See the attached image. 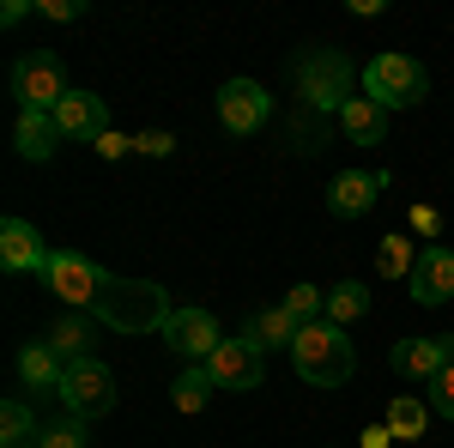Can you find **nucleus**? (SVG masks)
<instances>
[{"instance_id":"obj_29","label":"nucleus","mask_w":454,"mask_h":448,"mask_svg":"<svg viewBox=\"0 0 454 448\" xmlns=\"http://www.w3.org/2000/svg\"><path fill=\"white\" fill-rule=\"evenodd\" d=\"M134 152H145V158H170L176 139L164 134V128H145V134H134Z\"/></svg>"},{"instance_id":"obj_21","label":"nucleus","mask_w":454,"mask_h":448,"mask_svg":"<svg viewBox=\"0 0 454 448\" xmlns=\"http://www.w3.org/2000/svg\"><path fill=\"white\" fill-rule=\"evenodd\" d=\"M382 424L394 430V443H419L424 424H430V413H424L419 394H394V400H387V418H382Z\"/></svg>"},{"instance_id":"obj_17","label":"nucleus","mask_w":454,"mask_h":448,"mask_svg":"<svg viewBox=\"0 0 454 448\" xmlns=\"http://www.w3.org/2000/svg\"><path fill=\"white\" fill-rule=\"evenodd\" d=\"M340 128H346L351 145H382V134H387V109L376 104V98H351V104L340 109Z\"/></svg>"},{"instance_id":"obj_20","label":"nucleus","mask_w":454,"mask_h":448,"mask_svg":"<svg viewBox=\"0 0 454 448\" xmlns=\"http://www.w3.org/2000/svg\"><path fill=\"white\" fill-rule=\"evenodd\" d=\"M297 334H303V327H297V321L285 315V303H279V310H261V315H254L243 340L261 345V351H273V345H297Z\"/></svg>"},{"instance_id":"obj_11","label":"nucleus","mask_w":454,"mask_h":448,"mask_svg":"<svg viewBox=\"0 0 454 448\" xmlns=\"http://www.w3.org/2000/svg\"><path fill=\"white\" fill-rule=\"evenodd\" d=\"M382 188H387V170H340L327 182V212L333 218H364Z\"/></svg>"},{"instance_id":"obj_18","label":"nucleus","mask_w":454,"mask_h":448,"mask_svg":"<svg viewBox=\"0 0 454 448\" xmlns=\"http://www.w3.org/2000/svg\"><path fill=\"white\" fill-rule=\"evenodd\" d=\"M19 376H25V388H36V394H61L67 364L55 358V345H25V351H19Z\"/></svg>"},{"instance_id":"obj_26","label":"nucleus","mask_w":454,"mask_h":448,"mask_svg":"<svg viewBox=\"0 0 454 448\" xmlns=\"http://www.w3.org/2000/svg\"><path fill=\"white\" fill-rule=\"evenodd\" d=\"M285 315H291L297 327L321 321V315H327V291H321V285H291V291H285Z\"/></svg>"},{"instance_id":"obj_5","label":"nucleus","mask_w":454,"mask_h":448,"mask_svg":"<svg viewBox=\"0 0 454 448\" xmlns=\"http://www.w3.org/2000/svg\"><path fill=\"white\" fill-rule=\"evenodd\" d=\"M61 406H67V418H85V424L115 413V370L98 364V358L67 364V376H61Z\"/></svg>"},{"instance_id":"obj_8","label":"nucleus","mask_w":454,"mask_h":448,"mask_svg":"<svg viewBox=\"0 0 454 448\" xmlns=\"http://www.w3.org/2000/svg\"><path fill=\"white\" fill-rule=\"evenodd\" d=\"M207 376L218 388H231V394H248V388H261V376H267V351L248 345V340H224L207 358Z\"/></svg>"},{"instance_id":"obj_27","label":"nucleus","mask_w":454,"mask_h":448,"mask_svg":"<svg viewBox=\"0 0 454 448\" xmlns=\"http://www.w3.org/2000/svg\"><path fill=\"white\" fill-rule=\"evenodd\" d=\"M91 436H85V418H55V424H43V436H36V448H85Z\"/></svg>"},{"instance_id":"obj_16","label":"nucleus","mask_w":454,"mask_h":448,"mask_svg":"<svg viewBox=\"0 0 454 448\" xmlns=\"http://www.w3.org/2000/svg\"><path fill=\"white\" fill-rule=\"evenodd\" d=\"M19 158H31V164H43V158H55V145H61V128H55V115H43V109H19Z\"/></svg>"},{"instance_id":"obj_22","label":"nucleus","mask_w":454,"mask_h":448,"mask_svg":"<svg viewBox=\"0 0 454 448\" xmlns=\"http://www.w3.org/2000/svg\"><path fill=\"white\" fill-rule=\"evenodd\" d=\"M0 448H36V436H43V424H36V413L25 406V400H6L0 406Z\"/></svg>"},{"instance_id":"obj_25","label":"nucleus","mask_w":454,"mask_h":448,"mask_svg":"<svg viewBox=\"0 0 454 448\" xmlns=\"http://www.w3.org/2000/svg\"><path fill=\"white\" fill-rule=\"evenodd\" d=\"M412 267H419V242L412 237H382L376 242V273L382 279H412Z\"/></svg>"},{"instance_id":"obj_19","label":"nucleus","mask_w":454,"mask_h":448,"mask_svg":"<svg viewBox=\"0 0 454 448\" xmlns=\"http://www.w3.org/2000/svg\"><path fill=\"white\" fill-rule=\"evenodd\" d=\"M43 345H55L61 364H79V358H91V321H85V315H61Z\"/></svg>"},{"instance_id":"obj_6","label":"nucleus","mask_w":454,"mask_h":448,"mask_svg":"<svg viewBox=\"0 0 454 448\" xmlns=\"http://www.w3.org/2000/svg\"><path fill=\"white\" fill-rule=\"evenodd\" d=\"M43 279H49V291H55L67 310H98V297H104V285H109L104 267L85 261V255H73V248H55Z\"/></svg>"},{"instance_id":"obj_9","label":"nucleus","mask_w":454,"mask_h":448,"mask_svg":"<svg viewBox=\"0 0 454 448\" xmlns=\"http://www.w3.org/2000/svg\"><path fill=\"white\" fill-rule=\"evenodd\" d=\"M267 115H273L267 85H254V79H224V91H218V122H224L231 134H261Z\"/></svg>"},{"instance_id":"obj_23","label":"nucleus","mask_w":454,"mask_h":448,"mask_svg":"<svg viewBox=\"0 0 454 448\" xmlns=\"http://www.w3.org/2000/svg\"><path fill=\"white\" fill-rule=\"evenodd\" d=\"M212 388H218V381L207 376V364H194V370H182V376L170 381V400H176V413H207Z\"/></svg>"},{"instance_id":"obj_14","label":"nucleus","mask_w":454,"mask_h":448,"mask_svg":"<svg viewBox=\"0 0 454 448\" xmlns=\"http://www.w3.org/2000/svg\"><path fill=\"white\" fill-rule=\"evenodd\" d=\"M55 128L61 139H85V145H98L109 134V104L98 91H67V104L55 109Z\"/></svg>"},{"instance_id":"obj_4","label":"nucleus","mask_w":454,"mask_h":448,"mask_svg":"<svg viewBox=\"0 0 454 448\" xmlns=\"http://www.w3.org/2000/svg\"><path fill=\"white\" fill-rule=\"evenodd\" d=\"M67 67H61V55H49V49H36V55H19L12 61V98L19 109H43V115H55V109L67 104Z\"/></svg>"},{"instance_id":"obj_31","label":"nucleus","mask_w":454,"mask_h":448,"mask_svg":"<svg viewBox=\"0 0 454 448\" xmlns=\"http://www.w3.org/2000/svg\"><path fill=\"white\" fill-rule=\"evenodd\" d=\"M36 12H43V19H55V25H67V19H85V6H79V0H36Z\"/></svg>"},{"instance_id":"obj_3","label":"nucleus","mask_w":454,"mask_h":448,"mask_svg":"<svg viewBox=\"0 0 454 448\" xmlns=\"http://www.w3.org/2000/svg\"><path fill=\"white\" fill-rule=\"evenodd\" d=\"M424 91H430V73L400 49H387V55H376L364 67V98H376L382 109H412L424 104Z\"/></svg>"},{"instance_id":"obj_32","label":"nucleus","mask_w":454,"mask_h":448,"mask_svg":"<svg viewBox=\"0 0 454 448\" xmlns=\"http://www.w3.org/2000/svg\"><path fill=\"white\" fill-rule=\"evenodd\" d=\"M98 152H104V158H128V152H134V139H128V134H115V128H109V134L98 139Z\"/></svg>"},{"instance_id":"obj_33","label":"nucleus","mask_w":454,"mask_h":448,"mask_svg":"<svg viewBox=\"0 0 454 448\" xmlns=\"http://www.w3.org/2000/svg\"><path fill=\"white\" fill-rule=\"evenodd\" d=\"M387 443H394V430H387V424H370V430L357 436V448H387Z\"/></svg>"},{"instance_id":"obj_2","label":"nucleus","mask_w":454,"mask_h":448,"mask_svg":"<svg viewBox=\"0 0 454 448\" xmlns=\"http://www.w3.org/2000/svg\"><path fill=\"white\" fill-rule=\"evenodd\" d=\"M291 364H297V376L309 381V388H340V381H351V340L346 327H333L327 315L321 321H309L303 334H297V345H291Z\"/></svg>"},{"instance_id":"obj_13","label":"nucleus","mask_w":454,"mask_h":448,"mask_svg":"<svg viewBox=\"0 0 454 448\" xmlns=\"http://www.w3.org/2000/svg\"><path fill=\"white\" fill-rule=\"evenodd\" d=\"M164 340H170V351L194 358V364H207L212 351L224 345V334H218V321H212L207 310H176L170 327H164Z\"/></svg>"},{"instance_id":"obj_24","label":"nucleus","mask_w":454,"mask_h":448,"mask_svg":"<svg viewBox=\"0 0 454 448\" xmlns=\"http://www.w3.org/2000/svg\"><path fill=\"white\" fill-rule=\"evenodd\" d=\"M364 310H370V285H364V279H346V285L327 291V321H333V327H351Z\"/></svg>"},{"instance_id":"obj_7","label":"nucleus","mask_w":454,"mask_h":448,"mask_svg":"<svg viewBox=\"0 0 454 448\" xmlns=\"http://www.w3.org/2000/svg\"><path fill=\"white\" fill-rule=\"evenodd\" d=\"M351 61L340 49H327V55H309L303 67H297V91H303V104L309 109H346L351 104Z\"/></svg>"},{"instance_id":"obj_15","label":"nucleus","mask_w":454,"mask_h":448,"mask_svg":"<svg viewBox=\"0 0 454 448\" xmlns=\"http://www.w3.org/2000/svg\"><path fill=\"white\" fill-rule=\"evenodd\" d=\"M49 255L55 248H43L36 224H25V218H6L0 224V267L6 273H49Z\"/></svg>"},{"instance_id":"obj_28","label":"nucleus","mask_w":454,"mask_h":448,"mask_svg":"<svg viewBox=\"0 0 454 448\" xmlns=\"http://www.w3.org/2000/svg\"><path fill=\"white\" fill-rule=\"evenodd\" d=\"M430 413L454 418V364H449V370H442L436 381H430Z\"/></svg>"},{"instance_id":"obj_10","label":"nucleus","mask_w":454,"mask_h":448,"mask_svg":"<svg viewBox=\"0 0 454 448\" xmlns=\"http://www.w3.org/2000/svg\"><path fill=\"white\" fill-rule=\"evenodd\" d=\"M449 364H454V334H430V340H400L394 345V370L406 381H424V388L442 376Z\"/></svg>"},{"instance_id":"obj_12","label":"nucleus","mask_w":454,"mask_h":448,"mask_svg":"<svg viewBox=\"0 0 454 448\" xmlns=\"http://www.w3.org/2000/svg\"><path fill=\"white\" fill-rule=\"evenodd\" d=\"M412 297H419L424 310H436V303H449L454 297V248H442V242H430V248H419V267H412Z\"/></svg>"},{"instance_id":"obj_1","label":"nucleus","mask_w":454,"mask_h":448,"mask_svg":"<svg viewBox=\"0 0 454 448\" xmlns=\"http://www.w3.org/2000/svg\"><path fill=\"white\" fill-rule=\"evenodd\" d=\"M98 321L115 327V334H158V327H170V297H164V285H152V279H115L109 273L104 297H98Z\"/></svg>"},{"instance_id":"obj_30","label":"nucleus","mask_w":454,"mask_h":448,"mask_svg":"<svg viewBox=\"0 0 454 448\" xmlns=\"http://www.w3.org/2000/svg\"><path fill=\"white\" fill-rule=\"evenodd\" d=\"M412 231H419L424 248H430V242L442 237V212H436V207H412Z\"/></svg>"}]
</instances>
